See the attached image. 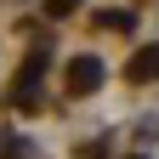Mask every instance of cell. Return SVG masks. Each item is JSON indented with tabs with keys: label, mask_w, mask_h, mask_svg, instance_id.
<instances>
[{
	"label": "cell",
	"mask_w": 159,
	"mask_h": 159,
	"mask_svg": "<svg viewBox=\"0 0 159 159\" xmlns=\"http://www.w3.org/2000/svg\"><path fill=\"white\" fill-rule=\"evenodd\" d=\"M131 74H136V80L159 74V46H148V57H136V63H131Z\"/></svg>",
	"instance_id": "1"
},
{
	"label": "cell",
	"mask_w": 159,
	"mask_h": 159,
	"mask_svg": "<svg viewBox=\"0 0 159 159\" xmlns=\"http://www.w3.org/2000/svg\"><path fill=\"white\" fill-rule=\"evenodd\" d=\"M68 80H74V91H80V85H97V63H74Z\"/></svg>",
	"instance_id": "2"
},
{
	"label": "cell",
	"mask_w": 159,
	"mask_h": 159,
	"mask_svg": "<svg viewBox=\"0 0 159 159\" xmlns=\"http://www.w3.org/2000/svg\"><path fill=\"white\" fill-rule=\"evenodd\" d=\"M68 6H74V0H51V11H68Z\"/></svg>",
	"instance_id": "3"
}]
</instances>
